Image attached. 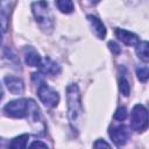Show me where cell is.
I'll list each match as a JSON object with an SVG mask.
<instances>
[{"label":"cell","instance_id":"d6986e66","mask_svg":"<svg viewBox=\"0 0 149 149\" xmlns=\"http://www.w3.org/2000/svg\"><path fill=\"white\" fill-rule=\"evenodd\" d=\"M108 47H109V50H111L113 54H115V55L120 54V51H121V48L119 47V44L115 43V42H113V41L108 42Z\"/></svg>","mask_w":149,"mask_h":149},{"label":"cell","instance_id":"7a4b0ae2","mask_svg":"<svg viewBox=\"0 0 149 149\" xmlns=\"http://www.w3.org/2000/svg\"><path fill=\"white\" fill-rule=\"evenodd\" d=\"M33 13L35 15V19L38 23V26L47 31V29H52L54 26V19L49 10L48 2L45 0H38L31 5Z\"/></svg>","mask_w":149,"mask_h":149},{"label":"cell","instance_id":"44dd1931","mask_svg":"<svg viewBox=\"0 0 149 149\" xmlns=\"http://www.w3.org/2000/svg\"><path fill=\"white\" fill-rule=\"evenodd\" d=\"M30 147H43V148H47V144L45 143H42L40 141H35V142H33L30 144Z\"/></svg>","mask_w":149,"mask_h":149},{"label":"cell","instance_id":"8fae6325","mask_svg":"<svg viewBox=\"0 0 149 149\" xmlns=\"http://www.w3.org/2000/svg\"><path fill=\"white\" fill-rule=\"evenodd\" d=\"M41 72L43 73H49V74H57L61 72V68L58 64H56L55 62H52L50 58H45L44 62H41Z\"/></svg>","mask_w":149,"mask_h":149},{"label":"cell","instance_id":"ba28073f","mask_svg":"<svg viewBox=\"0 0 149 149\" xmlns=\"http://www.w3.org/2000/svg\"><path fill=\"white\" fill-rule=\"evenodd\" d=\"M115 35H116V37H118L122 43H125L126 45H132V47H134V45H137L139 42H140L139 37H137L135 34H133V33H130V31H128V30L121 29V28L115 29Z\"/></svg>","mask_w":149,"mask_h":149},{"label":"cell","instance_id":"4fadbf2b","mask_svg":"<svg viewBox=\"0 0 149 149\" xmlns=\"http://www.w3.org/2000/svg\"><path fill=\"white\" fill-rule=\"evenodd\" d=\"M122 70L123 72H121V76H120V91L125 97H127L130 93V84L127 77V70L125 68H122Z\"/></svg>","mask_w":149,"mask_h":149},{"label":"cell","instance_id":"9c48e42d","mask_svg":"<svg viewBox=\"0 0 149 149\" xmlns=\"http://www.w3.org/2000/svg\"><path fill=\"white\" fill-rule=\"evenodd\" d=\"M87 20L91 23L95 36L100 40H104L106 36V28H105L104 23L101 22V20H99L97 16H93V15H87Z\"/></svg>","mask_w":149,"mask_h":149},{"label":"cell","instance_id":"5bb4252c","mask_svg":"<svg viewBox=\"0 0 149 149\" xmlns=\"http://www.w3.org/2000/svg\"><path fill=\"white\" fill-rule=\"evenodd\" d=\"M56 3H57V8L62 13H65V14L72 13L74 9L72 0H56Z\"/></svg>","mask_w":149,"mask_h":149},{"label":"cell","instance_id":"ac0fdd59","mask_svg":"<svg viewBox=\"0 0 149 149\" xmlns=\"http://www.w3.org/2000/svg\"><path fill=\"white\" fill-rule=\"evenodd\" d=\"M127 118V109L125 107H119L114 114V119L119 121H123Z\"/></svg>","mask_w":149,"mask_h":149},{"label":"cell","instance_id":"6da1fadb","mask_svg":"<svg viewBox=\"0 0 149 149\" xmlns=\"http://www.w3.org/2000/svg\"><path fill=\"white\" fill-rule=\"evenodd\" d=\"M66 105H68V118L70 126L73 130L78 132L83 119V106L80 100V92L76 84H70L66 87Z\"/></svg>","mask_w":149,"mask_h":149},{"label":"cell","instance_id":"7c38bea8","mask_svg":"<svg viewBox=\"0 0 149 149\" xmlns=\"http://www.w3.org/2000/svg\"><path fill=\"white\" fill-rule=\"evenodd\" d=\"M10 13V2L9 0H0V24L3 28L7 27V20Z\"/></svg>","mask_w":149,"mask_h":149},{"label":"cell","instance_id":"52a82bcc","mask_svg":"<svg viewBox=\"0 0 149 149\" xmlns=\"http://www.w3.org/2000/svg\"><path fill=\"white\" fill-rule=\"evenodd\" d=\"M5 84L12 94H22L24 91V84L17 77H14V76L5 77Z\"/></svg>","mask_w":149,"mask_h":149},{"label":"cell","instance_id":"8992f818","mask_svg":"<svg viewBox=\"0 0 149 149\" xmlns=\"http://www.w3.org/2000/svg\"><path fill=\"white\" fill-rule=\"evenodd\" d=\"M109 136L116 146H123L128 141V139L130 136V133H129L128 127H126L123 125H120V126L112 127L109 129Z\"/></svg>","mask_w":149,"mask_h":149},{"label":"cell","instance_id":"277c9868","mask_svg":"<svg viewBox=\"0 0 149 149\" xmlns=\"http://www.w3.org/2000/svg\"><path fill=\"white\" fill-rule=\"evenodd\" d=\"M28 108H29V100L26 99H17L9 101L3 111L5 114L10 118H24L28 115Z\"/></svg>","mask_w":149,"mask_h":149},{"label":"cell","instance_id":"2e32d148","mask_svg":"<svg viewBox=\"0 0 149 149\" xmlns=\"http://www.w3.org/2000/svg\"><path fill=\"white\" fill-rule=\"evenodd\" d=\"M136 52H137L139 57L143 62H148V59H149V56H148V42L147 41L139 42V44L136 45Z\"/></svg>","mask_w":149,"mask_h":149},{"label":"cell","instance_id":"ffe728a7","mask_svg":"<svg viewBox=\"0 0 149 149\" xmlns=\"http://www.w3.org/2000/svg\"><path fill=\"white\" fill-rule=\"evenodd\" d=\"M93 146H94L95 148H99V147H107V148H108V147H111L108 143H106V142H105V141H102V140H98Z\"/></svg>","mask_w":149,"mask_h":149},{"label":"cell","instance_id":"603a6c76","mask_svg":"<svg viewBox=\"0 0 149 149\" xmlns=\"http://www.w3.org/2000/svg\"><path fill=\"white\" fill-rule=\"evenodd\" d=\"M90 1H91V3H93V5H97L100 0H90Z\"/></svg>","mask_w":149,"mask_h":149},{"label":"cell","instance_id":"9a60e30c","mask_svg":"<svg viewBox=\"0 0 149 149\" xmlns=\"http://www.w3.org/2000/svg\"><path fill=\"white\" fill-rule=\"evenodd\" d=\"M28 139H29L28 134H22L20 136H16L15 139L12 140V142L9 143V147L10 148H26Z\"/></svg>","mask_w":149,"mask_h":149},{"label":"cell","instance_id":"7402d4cb","mask_svg":"<svg viewBox=\"0 0 149 149\" xmlns=\"http://www.w3.org/2000/svg\"><path fill=\"white\" fill-rule=\"evenodd\" d=\"M2 36H3V29H2V26L0 24V43L2 41Z\"/></svg>","mask_w":149,"mask_h":149},{"label":"cell","instance_id":"30bf717a","mask_svg":"<svg viewBox=\"0 0 149 149\" xmlns=\"http://www.w3.org/2000/svg\"><path fill=\"white\" fill-rule=\"evenodd\" d=\"M24 61L26 64H28L29 66H40L42 62L38 52L31 47H27L24 49Z\"/></svg>","mask_w":149,"mask_h":149},{"label":"cell","instance_id":"5b68a950","mask_svg":"<svg viewBox=\"0 0 149 149\" xmlns=\"http://www.w3.org/2000/svg\"><path fill=\"white\" fill-rule=\"evenodd\" d=\"M37 95H38L40 100L47 107H55L59 101L58 93L55 90H52L51 87H49L47 84H44V83L40 84L38 90H37Z\"/></svg>","mask_w":149,"mask_h":149},{"label":"cell","instance_id":"3957f363","mask_svg":"<svg viewBox=\"0 0 149 149\" xmlns=\"http://www.w3.org/2000/svg\"><path fill=\"white\" fill-rule=\"evenodd\" d=\"M148 127V112L147 108L137 104L132 111V128L136 132H143Z\"/></svg>","mask_w":149,"mask_h":149},{"label":"cell","instance_id":"e0dca14e","mask_svg":"<svg viewBox=\"0 0 149 149\" xmlns=\"http://www.w3.org/2000/svg\"><path fill=\"white\" fill-rule=\"evenodd\" d=\"M136 72H137V77H139V79H140L141 81L146 83V81H147V79H148V77H149V71H148V68H147V66L139 68Z\"/></svg>","mask_w":149,"mask_h":149}]
</instances>
